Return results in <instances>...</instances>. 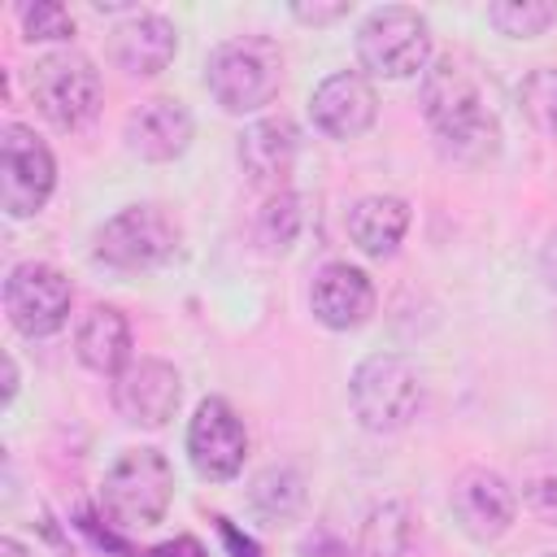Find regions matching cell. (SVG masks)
Listing matches in <instances>:
<instances>
[{"mask_svg":"<svg viewBox=\"0 0 557 557\" xmlns=\"http://www.w3.org/2000/svg\"><path fill=\"white\" fill-rule=\"evenodd\" d=\"M422 113L453 161H487L500 148V122L492 109V87L479 65L461 52H444L422 74Z\"/></svg>","mask_w":557,"mask_h":557,"instance_id":"1","label":"cell"},{"mask_svg":"<svg viewBox=\"0 0 557 557\" xmlns=\"http://www.w3.org/2000/svg\"><path fill=\"white\" fill-rule=\"evenodd\" d=\"M205 83L226 113H257L283 87V52L265 35H239L209 52Z\"/></svg>","mask_w":557,"mask_h":557,"instance_id":"2","label":"cell"},{"mask_svg":"<svg viewBox=\"0 0 557 557\" xmlns=\"http://www.w3.org/2000/svg\"><path fill=\"white\" fill-rule=\"evenodd\" d=\"M170 500H174V466L157 448H126L100 483V509L122 531L161 522Z\"/></svg>","mask_w":557,"mask_h":557,"instance_id":"3","label":"cell"},{"mask_svg":"<svg viewBox=\"0 0 557 557\" xmlns=\"http://www.w3.org/2000/svg\"><path fill=\"white\" fill-rule=\"evenodd\" d=\"M26 91L35 100V109L61 126V131H78L83 122L96 117L100 109V70L91 65V57L61 48V52H44L30 74H26Z\"/></svg>","mask_w":557,"mask_h":557,"instance_id":"4","label":"cell"},{"mask_svg":"<svg viewBox=\"0 0 557 557\" xmlns=\"http://www.w3.org/2000/svg\"><path fill=\"white\" fill-rule=\"evenodd\" d=\"M348 400L361 426L370 431H400L422 405V379L418 366L400 352H374L352 370Z\"/></svg>","mask_w":557,"mask_h":557,"instance_id":"5","label":"cell"},{"mask_svg":"<svg viewBox=\"0 0 557 557\" xmlns=\"http://www.w3.org/2000/svg\"><path fill=\"white\" fill-rule=\"evenodd\" d=\"M357 57L379 78H413L426 74L431 61V26L409 4H383L374 9L357 30Z\"/></svg>","mask_w":557,"mask_h":557,"instance_id":"6","label":"cell"},{"mask_svg":"<svg viewBox=\"0 0 557 557\" xmlns=\"http://www.w3.org/2000/svg\"><path fill=\"white\" fill-rule=\"evenodd\" d=\"M57 187V161L48 144L22 126L9 122L0 131V209L9 218H35Z\"/></svg>","mask_w":557,"mask_h":557,"instance_id":"7","label":"cell"},{"mask_svg":"<svg viewBox=\"0 0 557 557\" xmlns=\"http://www.w3.org/2000/svg\"><path fill=\"white\" fill-rule=\"evenodd\" d=\"M70 305H74V287L48 261H17L4 278V313L13 331L30 339L57 335L70 322Z\"/></svg>","mask_w":557,"mask_h":557,"instance_id":"8","label":"cell"},{"mask_svg":"<svg viewBox=\"0 0 557 557\" xmlns=\"http://www.w3.org/2000/svg\"><path fill=\"white\" fill-rule=\"evenodd\" d=\"M178 248V226L157 205H131L96 231V261L113 270H152Z\"/></svg>","mask_w":557,"mask_h":557,"instance_id":"9","label":"cell"},{"mask_svg":"<svg viewBox=\"0 0 557 557\" xmlns=\"http://www.w3.org/2000/svg\"><path fill=\"white\" fill-rule=\"evenodd\" d=\"M244 453H248V431H244L239 413L222 396L200 400L196 418L187 426V457H191L196 474L209 483H226L244 470Z\"/></svg>","mask_w":557,"mask_h":557,"instance_id":"10","label":"cell"},{"mask_svg":"<svg viewBox=\"0 0 557 557\" xmlns=\"http://www.w3.org/2000/svg\"><path fill=\"white\" fill-rule=\"evenodd\" d=\"M309 113H313V126L331 139H357L374 126L379 117V96H374V83L361 74V70H335L326 74L313 96H309Z\"/></svg>","mask_w":557,"mask_h":557,"instance_id":"11","label":"cell"},{"mask_svg":"<svg viewBox=\"0 0 557 557\" xmlns=\"http://www.w3.org/2000/svg\"><path fill=\"white\" fill-rule=\"evenodd\" d=\"M178 396H183L178 370L161 357H139L113 379V405L135 426H165L178 409Z\"/></svg>","mask_w":557,"mask_h":557,"instance_id":"12","label":"cell"},{"mask_svg":"<svg viewBox=\"0 0 557 557\" xmlns=\"http://www.w3.org/2000/svg\"><path fill=\"white\" fill-rule=\"evenodd\" d=\"M453 513L457 522L466 527V535L474 540H496L513 527V513H518V492L496 474V470H483V466H470L457 474L453 483Z\"/></svg>","mask_w":557,"mask_h":557,"instance_id":"13","label":"cell"},{"mask_svg":"<svg viewBox=\"0 0 557 557\" xmlns=\"http://www.w3.org/2000/svg\"><path fill=\"white\" fill-rule=\"evenodd\" d=\"M309 305L313 318L331 331H352L374 313V283L366 270L348 265V261H331L313 274L309 287Z\"/></svg>","mask_w":557,"mask_h":557,"instance_id":"14","label":"cell"},{"mask_svg":"<svg viewBox=\"0 0 557 557\" xmlns=\"http://www.w3.org/2000/svg\"><path fill=\"white\" fill-rule=\"evenodd\" d=\"M126 148L144 161H174L187 144H191V113L183 100L170 96H152L144 104H135L126 113Z\"/></svg>","mask_w":557,"mask_h":557,"instance_id":"15","label":"cell"},{"mask_svg":"<svg viewBox=\"0 0 557 557\" xmlns=\"http://www.w3.org/2000/svg\"><path fill=\"white\" fill-rule=\"evenodd\" d=\"M174 52H178V30L161 13H135V17L117 22L113 35H109L113 65L126 70V74H135V78L161 74L174 61Z\"/></svg>","mask_w":557,"mask_h":557,"instance_id":"16","label":"cell"},{"mask_svg":"<svg viewBox=\"0 0 557 557\" xmlns=\"http://www.w3.org/2000/svg\"><path fill=\"white\" fill-rule=\"evenodd\" d=\"M292 161H296V126L287 117H261L239 135V165L257 187L283 191Z\"/></svg>","mask_w":557,"mask_h":557,"instance_id":"17","label":"cell"},{"mask_svg":"<svg viewBox=\"0 0 557 557\" xmlns=\"http://www.w3.org/2000/svg\"><path fill=\"white\" fill-rule=\"evenodd\" d=\"M74 352L96 374L126 370L131 366V326H126L122 309H113V305L87 309L83 322H78V331H74Z\"/></svg>","mask_w":557,"mask_h":557,"instance_id":"18","label":"cell"},{"mask_svg":"<svg viewBox=\"0 0 557 557\" xmlns=\"http://www.w3.org/2000/svg\"><path fill=\"white\" fill-rule=\"evenodd\" d=\"M409 231V205L400 196H366L348 213V235L366 257H392Z\"/></svg>","mask_w":557,"mask_h":557,"instance_id":"19","label":"cell"},{"mask_svg":"<svg viewBox=\"0 0 557 557\" xmlns=\"http://www.w3.org/2000/svg\"><path fill=\"white\" fill-rule=\"evenodd\" d=\"M518 492L535 518L557 527V448H531L518 461Z\"/></svg>","mask_w":557,"mask_h":557,"instance_id":"20","label":"cell"},{"mask_svg":"<svg viewBox=\"0 0 557 557\" xmlns=\"http://www.w3.org/2000/svg\"><path fill=\"white\" fill-rule=\"evenodd\" d=\"M248 500H252V509L261 518H292L300 509V500H305V483H300V474L292 466H270V470H261L252 479Z\"/></svg>","mask_w":557,"mask_h":557,"instance_id":"21","label":"cell"},{"mask_svg":"<svg viewBox=\"0 0 557 557\" xmlns=\"http://www.w3.org/2000/svg\"><path fill=\"white\" fill-rule=\"evenodd\" d=\"M361 544H366V553H370V557H405V553H409V544H413L409 509H405L400 500L379 505V509L366 518Z\"/></svg>","mask_w":557,"mask_h":557,"instance_id":"22","label":"cell"},{"mask_svg":"<svg viewBox=\"0 0 557 557\" xmlns=\"http://www.w3.org/2000/svg\"><path fill=\"white\" fill-rule=\"evenodd\" d=\"M487 22L500 35L527 39V35H544L557 22V4H548V0H496V4H487Z\"/></svg>","mask_w":557,"mask_h":557,"instance_id":"23","label":"cell"},{"mask_svg":"<svg viewBox=\"0 0 557 557\" xmlns=\"http://www.w3.org/2000/svg\"><path fill=\"white\" fill-rule=\"evenodd\" d=\"M518 100H522V113L535 122V131L557 139V70H531L522 78Z\"/></svg>","mask_w":557,"mask_h":557,"instance_id":"24","label":"cell"},{"mask_svg":"<svg viewBox=\"0 0 557 557\" xmlns=\"http://www.w3.org/2000/svg\"><path fill=\"white\" fill-rule=\"evenodd\" d=\"M300 231V200L292 191H274L257 218V239L274 252V248H287Z\"/></svg>","mask_w":557,"mask_h":557,"instance_id":"25","label":"cell"},{"mask_svg":"<svg viewBox=\"0 0 557 557\" xmlns=\"http://www.w3.org/2000/svg\"><path fill=\"white\" fill-rule=\"evenodd\" d=\"M22 30L26 39H70L74 35V13L65 4H52V0H35L22 9Z\"/></svg>","mask_w":557,"mask_h":557,"instance_id":"26","label":"cell"},{"mask_svg":"<svg viewBox=\"0 0 557 557\" xmlns=\"http://www.w3.org/2000/svg\"><path fill=\"white\" fill-rule=\"evenodd\" d=\"M348 9H352L348 0H335V4H305L300 0V4H292V17L296 22H309V26H326V22H339Z\"/></svg>","mask_w":557,"mask_h":557,"instance_id":"27","label":"cell"},{"mask_svg":"<svg viewBox=\"0 0 557 557\" xmlns=\"http://www.w3.org/2000/svg\"><path fill=\"white\" fill-rule=\"evenodd\" d=\"M218 522V535H222V544L231 548V557H261V548H257V540L252 535H244L239 527H231L226 518H213Z\"/></svg>","mask_w":557,"mask_h":557,"instance_id":"28","label":"cell"},{"mask_svg":"<svg viewBox=\"0 0 557 557\" xmlns=\"http://www.w3.org/2000/svg\"><path fill=\"white\" fill-rule=\"evenodd\" d=\"M152 557H209V553H205V544L196 535H174V540L157 544Z\"/></svg>","mask_w":557,"mask_h":557,"instance_id":"29","label":"cell"},{"mask_svg":"<svg viewBox=\"0 0 557 557\" xmlns=\"http://www.w3.org/2000/svg\"><path fill=\"white\" fill-rule=\"evenodd\" d=\"M540 274H544L548 287H557V231L548 235V244H544V252H540Z\"/></svg>","mask_w":557,"mask_h":557,"instance_id":"30","label":"cell"},{"mask_svg":"<svg viewBox=\"0 0 557 557\" xmlns=\"http://www.w3.org/2000/svg\"><path fill=\"white\" fill-rule=\"evenodd\" d=\"M0 557H35V553H30L26 544H17L13 535H4V540H0Z\"/></svg>","mask_w":557,"mask_h":557,"instance_id":"31","label":"cell"},{"mask_svg":"<svg viewBox=\"0 0 557 557\" xmlns=\"http://www.w3.org/2000/svg\"><path fill=\"white\" fill-rule=\"evenodd\" d=\"M13 392H17V366L13 357H4V400H13Z\"/></svg>","mask_w":557,"mask_h":557,"instance_id":"32","label":"cell"},{"mask_svg":"<svg viewBox=\"0 0 557 557\" xmlns=\"http://www.w3.org/2000/svg\"><path fill=\"white\" fill-rule=\"evenodd\" d=\"M544 557H557V553H544Z\"/></svg>","mask_w":557,"mask_h":557,"instance_id":"33","label":"cell"}]
</instances>
